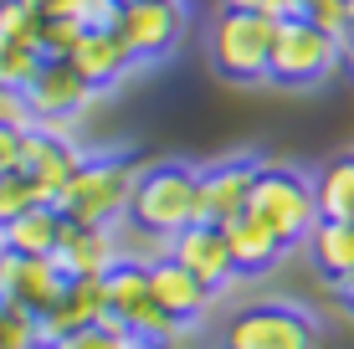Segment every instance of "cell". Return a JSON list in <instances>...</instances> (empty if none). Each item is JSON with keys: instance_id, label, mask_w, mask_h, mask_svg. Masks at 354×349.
<instances>
[{"instance_id": "cell-1", "label": "cell", "mask_w": 354, "mask_h": 349, "mask_svg": "<svg viewBox=\"0 0 354 349\" xmlns=\"http://www.w3.org/2000/svg\"><path fill=\"white\" fill-rule=\"evenodd\" d=\"M124 221L154 242H175L185 226L201 221V170L185 160H160L144 164L133 180V200Z\"/></svg>"}, {"instance_id": "cell-2", "label": "cell", "mask_w": 354, "mask_h": 349, "mask_svg": "<svg viewBox=\"0 0 354 349\" xmlns=\"http://www.w3.org/2000/svg\"><path fill=\"white\" fill-rule=\"evenodd\" d=\"M139 170L144 164H133L129 154H88L77 175L67 180V190L57 196V211L72 226H124Z\"/></svg>"}, {"instance_id": "cell-3", "label": "cell", "mask_w": 354, "mask_h": 349, "mask_svg": "<svg viewBox=\"0 0 354 349\" xmlns=\"http://www.w3.org/2000/svg\"><path fill=\"white\" fill-rule=\"evenodd\" d=\"M272 46H277V21L257 16V10H226L211 21L205 52L211 67L226 82H267L272 77Z\"/></svg>"}, {"instance_id": "cell-4", "label": "cell", "mask_w": 354, "mask_h": 349, "mask_svg": "<svg viewBox=\"0 0 354 349\" xmlns=\"http://www.w3.org/2000/svg\"><path fill=\"white\" fill-rule=\"evenodd\" d=\"M247 211L262 216V221L272 226L288 247L308 242L313 226L324 221L313 175L298 170V164H267V160H262V175H257V190H252V206Z\"/></svg>"}, {"instance_id": "cell-5", "label": "cell", "mask_w": 354, "mask_h": 349, "mask_svg": "<svg viewBox=\"0 0 354 349\" xmlns=\"http://www.w3.org/2000/svg\"><path fill=\"white\" fill-rule=\"evenodd\" d=\"M221 349H319V319L298 303L262 298L226 319Z\"/></svg>"}, {"instance_id": "cell-6", "label": "cell", "mask_w": 354, "mask_h": 349, "mask_svg": "<svg viewBox=\"0 0 354 349\" xmlns=\"http://www.w3.org/2000/svg\"><path fill=\"white\" fill-rule=\"evenodd\" d=\"M349 46L324 26H313L308 16L277 21V46H272V77L277 88H319L324 77H334V67L344 62Z\"/></svg>"}, {"instance_id": "cell-7", "label": "cell", "mask_w": 354, "mask_h": 349, "mask_svg": "<svg viewBox=\"0 0 354 349\" xmlns=\"http://www.w3.org/2000/svg\"><path fill=\"white\" fill-rule=\"evenodd\" d=\"M103 293H108V314L124 323V329H129L144 349H154V344H175L180 334H185V323H175L160 303H154L149 262L124 257V262H118V267L103 278Z\"/></svg>"}, {"instance_id": "cell-8", "label": "cell", "mask_w": 354, "mask_h": 349, "mask_svg": "<svg viewBox=\"0 0 354 349\" xmlns=\"http://www.w3.org/2000/svg\"><path fill=\"white\" fill-rule=\"evenodd\" d=\"M185 0H129L118 10V36H124L133 62H165L185 36Z\"/></svg>"}, {"instance_id": "cell-9", "label": "cell", "mask_w": 354, "mask_h": 349, "mask_svg": "<svg viewBox=\"0 0 354 349\" xmlns=\"http://www.w3.org/2000/svg\"><path fill=\"white\" fill-rule=\"evenodd\" d=\"M88 160V154L77 149L62 124H31L26 129V154H21V175L36 185V196L46 200V206H57V196L67 190V180L77 175V164Z\"/></svg>"}, {"instance_id": "cell-10", "label": "cell", "mask_w": 354, "mask_h": 349, "mask_svg": "<svg viewBox=\"0 0 354 349\" xmlns=\"http://www.w3.org/2000/svg\"><path fill=\"white\" fill-rule=\"evenodd\" d=\"M257 175H262V160H252V154H231V160L205 164L201 170V221H211V226L236 221L252 206Z\"/></svg>"}, {"instance_id": "cell-11", "label": "cell", "mask_w": 354, "mask_h": 349, "mask_svg": "<svg viewBox=\"0 0 354 349\" xmlns=\"http://www.w3.org/2000/svg\"><path fill=\"white\" fill-rule=\"evenodd\" d=\"M93 98H97V88L77 77V67H72L67 57H46L41 72L26 82V103H31L36 124H67V118H77Z\"/></svg>"}, {"instance_id": "cell-12", "label": "cell", "mask_w": 354, "mask_h": 349, "mask_svg": "<svg viewBox=\"0 0 354 349\" xmlns=\"http://www.w3.org/2000/svg\"><path fill=\"white\" fill-rule=\"evenodd\" d=\"M169 257L180 267H190L211 293H226L231 283L241 278L236 272V257H231V242H226V226H211V221H195L169 242Z\"/></svg>"}, {"instance_id": "cell-13", "label": "cell", "mask_w": 354, "mask_h": 349, "mask_svg": "<svg viewBox=\"0 0 354 349\" xmlns=\"http://www.w3.org/2000/svg\"><path fill=\"white\" fill-rule=\"evenodd\" d=\"M67 283L72 278L52 257H10V252L0 257V298L16 303V308H26V314H36V319L67 293Z\"/></svg>"}, {"instance_id": "cell-14", "label": "cell", "mask_w": 354, "mask_h": 349, "mask_svg": "<svg viewBox=\"0 0 354 349\" xmlns=\"http://www.w3.org/2000/svg\"><path fill=\"white\" fill-rule=\"evenodd\" d=\"M118 232L124 226H72L62 232V242H57L52 262L67 272L72 283L77 278H108V272L124 262V242H118Z\"/></svg>"}, {"instance_id": "cell-15", "label": "cell", "mask_w": 354, "mask_h": 349, "mask_svg": "<svg viewBox=\"0 0 354 349\" xmlns=\"http://www.w3.org/2000/svg\"><path fill=\"white\" fill-rule=\"evenodd\" d=\"M149 287H154V303H160L175 323H185V329H190L195 319H205V308H211V298H216L211 287L195 278L190 267H180L169 252L149 262Z\"/></svg>"}, {"instance_id": "cell-16", "label": "cell", "mask_w": 354, "mask_h": 349, "mask_svg": "<svg viewBox=\"0 0 354 349\" xmlns=\"http://www.w3.org/2000/svg\"><path fill=\"white\" fill-rule=\"evenodd\" d=\"M108 319V293H103V278H77L67 283V293L57 298L52 308H46L41 319H36V334H41V349L52 339H62V334H77L88 329V323H103Z\"/></svg>"}, {"instance_id": "cell-17", "label": "cell", "mask_w": 354, "mask_h": 349, "mask_svg": "<svg viewBox=\"0 0 354 349\" xmlns=\"http://www.w3.org/2000/svg\"><path fill=\"white\" fill-rule=\"evenodd\" d=\"M67 62L77 67V77L93 82L97 93L113 88L118 77H129V67H139L129 57V46H124V36H118V31H82L77 46L67 52Z\"/></svg>"}, {"instance_id": "cell-18", "label": "cell", "mask_w": 354, "mask_h": 349, "mask_svg": "<svg viewBox=\"0 0 354 349\" xmlns=\"http://www.w3.org/2000/svg\"><path fill=\"white\" fill-rule=\"evenodd\" d=\"M226 242H231V257H236V272L241 278H257V272H272L283 262L288 242L262 221V216L241 211L236 221H226Z\"/></svg>"}, {"instance_id": "cell-19", "label": "cell", "mask_w": 354, "mask_h": 349, "mask_svg": "<svg viewBox=\"0 0 354 349\" xmlns=\"http://www.w3.org/2000/svg\"><path fill=\"white\" fill-rule=\"evenodd\" d=\"M62 232H67V216L57 206H31L16 221L0 226V252H10V257H52Z\"/></svg>"}, {"instance_id": "cell-20", "label": "cell", "mask_w": 354, "mask_h": 349, "mask_svg": "<svg viewBox=\"0 0 354 349\" xmlns=\"http://www.w3.org/2000/svg\"><path fill=\"white\" fill-rule=\"evenodd\" d=\"M308 252H313V267L328 283L349 278L354 272V221H319L308 236Z\"/></svg>"}, {"instance_id": "cell-21", "label": "cell", "mask_w": 354, "mask_h": 349, "mask_svg": "<svg viewBox=\"0 0 354 349\" xmlns=\"http://www.w3.org/2000/svg\"><path fill=\"white\" fill-rule=\"evenodd\" d=\"M313 185H319V211H324V221H354V154L328 160L324 170L313 175Z\"/></svg>"}, {"instance_id": "cell-22", "label": "cell", "mask_w": 354, "mask_h": 349, "mask_svg": "<svg viewBox=\"0 0 354 349\" xmlns=\"http://www.w3.org/2000/svg\"><path fill=\"white\" fill-rule=\"evenodd\" d=\"M46 349H144V344L108 314L103 323H88V329H77V334H62V339H52Z\"/></svg>"}, {"instance_id": "cell-23", "label": "cell", "mask_w": 354, "mask_h": 349, "mask_svg": "<svg viewBox=\"0 0 354 349\" xmlns=\"http://www.w3.org/2000/svg\"><path fill=\"white\" fill-rule=\"evenodd\" d=\"M41 46H26V41H6L0 36V88H16V93H26V82L41 72Z\"/></svg>"}, {"instance_id": "cell-24", "label": "cell", "mask_w": 354, "mask_h": 349, "mask_svg": "<svg viewBox=\"0 0 354 349\" xmlns=\"http://www.w3.org/2000/svg\"><path fill=\"white\" fill-rule=\"evenodd\" d=\"M41 31H46V21L36 16L26 0H0V36H6V41L41 46ZM41 57H46V52H41Z\"/></svg>"}, {"instance_id": "cell-25", "label": "cell", "mask_w": 354, "mask_h": 349, "mask_svg": "<svg viewBox=\"0 0 354 349\" xmlns=\"http://www.w3.org/2000/svg\"><path fill=\"white\" fill-rule=\"evenodd\" d=\"M303 16L349 46V36H354V0H303Z\"/></svg>"}, {"instance_id": "cell-26", "label": "cell", "mask_w": 354, "mask_h": 349, "mask_svg": "<svg viewBox=\"0 0 354 349\" xmlns=\"http://www.w3.org/2000/svg\"><path fill=\"white\" fill-rule=\"evenodd\" d=\"M0 349H41V334H36V314L6 303L0 298Z\"/></svg>"}, {"instance_id": "cell-27", "label": "cell", "mask_w": 354, "mask_h": 349, "mask_svg": "<svg viewBox=\"0 0 354 349\" xmlns=\"http://www.w3.org/2000/svg\"><path fill=\"white\" fill-rule=\"evenodd\" d=\"M31 206H46V200L36 196V185H31V180L21 175V170L0 180V226L16 221V216H21V211H31Z\"/></svg>"}, {"instance_id": "cell-28", "label": "cell", "mask_w": 354, "mask_h": 349, "mask_svg": "<svg viewBox=\"0 0 354 349\" xmlns=\"http://www.w3.org/2000/svg\"><path fill=\"white\" fill-rule=\"evenodd\" d=\"M77 36H82L77 21H46V31H41V52H46V57H67L72 46H77Z\"/></svg>"}, {"instance_id": "cell-29", "label": "cell", "mask_w": 354, "mask_h": 349, "mask_svg": "<svg viewBox=\"0 0 354 349\" xmlns=\"http://www.w3.org/2000/svg\"><path fill=\"white\" fill-rule=\"evenodd\" d=\"M21 154H26V129L0 124V180L21 170Z\"/></svg>"}, {"instance_id": "cell-30", "label": "cell", "mask_w": 354, "mask_h": 349, "mask_svg": "<svg viewBox=\"0 0 354 349\" xmlns=\"http://www.w3.org/2000/svg\"><path fill=\"white\" fill-rule=\"evenodd\" d=\"M226 10H257V16H272V21H288V16H303V0H221Z\"/></svg>"}, {"instance_id": "cell-31", "label": "cell", "mask_w": 354, "mask_h": 349, "mask_svg": "<svg viewBox=\"0 0 354 349\" xmlns=\"http://www.w3.org/2000/svg\"><path fill=\"white\" fill-rule=\"evenodd\" d=\"M0 124H16V129H31V124H36V113H31L26 93H16V88H0Z\"/></svg>"}, {"instance_id": "cell-32", "label": "cell", "mask_w": 354, "mask_h": 349, "mask_svg": "<svg viewBox=\"0 0 354 349\" xmlns=\"http://www.w3.org/2000/svg\"><path fill=\"white\" fill-rule=\"evenodd\" d=\"M26 6H31L41 21H77L82 0H26Z\"/></svg>"}, {"instance_id": "cell-33", "label": "cell", "mask_w": 354, "mask_h": 349, "mask_svg": "<svg viewBox=\"0 0 354 349\" xmlns=\"http://www.w3.org/2000/svg\"><path fill=\"white\" fill-rule=\"evenodd\" d=\"M334 293H339V303H344L349 314H354V272H349V278H339V283H334Z\"/></svg>"}, {"instance_id": "cell-34", "label": "cell", "mask_w": 354, "mask_h": 349, "mask_svg": "<svg viewBox=\"0 0 354 349\" xmlns=\"http://www.w3.org/2000/svg\"><path fill=\"white\" fill-rule=\"evenodd\" d=\"M349 52H354V36H349Z\"/></svg>"}, {"instance_id": "cell-35", "label": "cell", "mask_w": 354, "mask_h": 349, "mask_svg": "<svg viewBox=\"0 0 354 349\" xmlns=\"http://www.w3.org/2000/svg\"><path fill=\"white\" fill-rule=\"evenodd\" d=\"M124 6H129V0H124Z\"/></svg>"}]
</instances>
